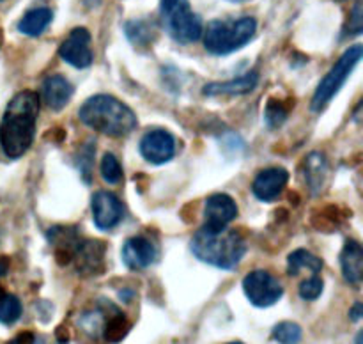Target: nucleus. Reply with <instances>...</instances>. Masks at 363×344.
I'll return each instance as SVG.
<instances>
[{
    "label": "nucleus",
    "instance_id": "1",
    "mask_svg": "<svg viewBox=\"0 0 363 344\" xmlns=\"http://www.w3.org/2000/svg\"><path fill=\"white\" fill-rule=\"evenodd\" d=\"M39 116V96L34 91H21L11 98L0 121V148L11 160L23 156L35 137Z\"/></svg>",
    "mask_w": 363,
    "mask_h": 344
},
{
    "label": "nucleus",
    "instance_id": "2",
    "mask_svg": "<svg viewBox=\"0 0 363 344\" xmlns=\"http://www.w3.org/2000/svg\"><path fill=\"white\" fill-rule=\"evenodd\" d=\"M78 117L85 126L108 137H126L137 128L133 110L110 94H96L85 99Z\"/></svg>",
    "mask_w": 363,
    "mask_h": 344
},
{
    "label": "nucleus",
    "instance_id": "3",
    "mask_svg": "<svg viewBox=\"0 0 363 344\" xmlns=\"http://www.w3.org/2000/svg\"><path fill=\"white\" fill-rule=\"evenodd\" d=\"M191 252L199 261L220 270H233L247 254V241L236 229L209 231L206 227L191 238Z\"/></svg>",
    "mask_w": 363,
    "mask_h": 344
},
{
    "label": "nucleus",
    "instance_id": "4",
    "mask_svg": "<svg viewBox=\"0 0 363 344\" xmlns=\"http://www.w3.org/2000/svg\"><path fill=\"white\" fill-rule=\"evenodd\" d=\"M257 30V21L252 16L240 20H213L209 21L204 35V46L213 55H229L254 39Z\"/></svg>",
    "mask_w": 363,
    "mask_h": 344
},
{
    "label": "nucleus",
    "instance_id": "5",
    "mask_svg": "<svg viewBox=\"0 0 363 344\" xmlns=\"http://www.w3.org/2000/svg\"><path fill=\"white\" fill-rule=\"evenodd\" d=\"M160 13L165 30L177 43H195L202 38V21L188 0H162Z\"/></svg>",
    "mask_w": 363,
    "mask_h": 344
},
{
    "label": "nucleus",
    "instance_id": "6",
    "mask_svg": "<svg viewBox=\"0 0 363 344\" xmlns=\"http://www.w3.org/2000/svg\"><path fill=\"white\" fill-rule=\"evenodd\" d=\"M362 55H363L362 45L350 46V48L340 55V59L337 60L335 66H333L332 70L326 73V77L319 82L318 89H315L311 101L312 112H323V110L328 106V103L339 94L342 85L346 84L350 74L353 73L357 64L362 60Z\"/></svg>",
    "mask_w": 363,
    "mask_h": 344
},
{
    "label": "nucleus",
    "instance_id": "7",
    "mask_svg": "<svg viewBox=\"0 0 363 344\" xmlns=\"http://www.w3.org/2000/svg\"><path fill=\"white\" fill-rule=\"evenodd\" d=\"M243 291L255 307H272L282 298L284 287L277 277L266 270H254L243 279Z\"/></svg>",
    "mask_w": 363,
    "mask_h": 344
},
{
    "label": "nucleus",
    "instance_id": "8",
    "mask_svg": "<svg viewBox=\"0 0 363 344\" xmlns=\"http://www.w3.org/2000/svg\"><path fill=\"white\" fill-rule=\"evenodd\" d=\"M59 55L64 62L71 64L73 67L84 70L92 64L91 50V32L85 27H77L69 32L66 39L60 43Z\"/></svg>",
    "mask_w": 363,
    "mask_h": 344
},
{
    "label": "nucleus",
    "instance_id": "9",
    "mask_svg": "<svg viewBox=\"0 0 363 344\" xmlns=\"http://www.w3.org/2000/svg\"><path fill=\"white\" fill-rule=\"evenodd\" d=\"M140 155L152 165L170 162L176 155V138L167 130H151L142 137Z\"/></svg>",
    "mask_w": 363,
    "mask_h": 344
},
{
    "label": "nucleus",
    "instance_id": "10",
    "mask_svg": "<svg viewBox=\"0 0 363 344\" xmlns=\"http://www.w3.org/2000/svg\"><path fill=\"white\" fill-rule=\"evenodd\" d=\"M238 216V206L234 199L227 194L209 195L204 206V226L209 231L227 229Z\"/></svg>",
    "mask_w": 363,
    "mask_h": 344
},
{
    "label": "nucleus",
    "instance_id": "11",
    "mask_svg": "<svg viewBox=\"0 0 363 344\" xmlns=\"http://www.w3.org/2000/svg\"><path fill=\"white\" fill-rule=\"evenodd\" d=\"M106 245L99 240H84L74 250L73 261L77 262V272L82 277L101 275L105 272Z\"/></svg>",
    "mask_w": 363,
    "mask_h": 344
},
{
    "label": "nucleus",
    "instance_id": "12",
    "mask_svg": "<svg viewBox=\"0 0 363 344\" xmlns=\"http://www.w3.org/2000/svg\"><path fill=\"white\" fill-rule=\"evenodd\" d=\"M92 220L101 231H110L123 218V204L112 192H96L92 197Z\"/></svg>",
    "mask_w": 363,
    "mask_h": 344
},
{
    "label": "nucleus",
    "instance_id": "13",
    "mask_svg": "<svg viewBox=\"0 0 363 344\" xmlns=\"http://www.w3.org/2000/svg\"><path fill=\"white\" fill-rule=\"evenodd\" d=\"M121 255L130 270H145L156 261L158 250L156 245L145 236H133L124 241Z\"/></svg>",
    "mask_w": 363,
    "mask_h": 344
},
{
    "label": "nucleus",
    "instance_id": "14",
    "mask_svg": "<svg viewBox=\"0 0 363 344\" xmlns=\"http://www.w3.org/2000/svg\"><path fill=\"white\" fill-rule=\"evenodd\" d=\"M289 181V172L282 167H269L261 170L252 183V192L262 202H272L282 194Z\"/></svg>",
    "mask_w": 363,
    "mask_h": 344
},
{
    "label": "nucleus",
    "instance_id": "15",
    "mask_svg": "<svg viewBox=\"0 0 363 344\" xmlns=\"http://www.w3.org/2000/svg\"><path fill=\"white\" fill-rule=\"evenodd\" d=\"M43 101L46 103V106L55 112L62 110L64 106L69 103V99L73 98V85L69 80L62 77V74H50L43 82Z\"/></svg>",
    "mask_w": 363,
    "mask_h": 344
},
{
    "label": "nucleus",
    "instance_id": "16",
    "mask_svg": "<svg viewBox=\"0 0 363 344\" xmlns=\"http://www.w3.org/2000/svg\"><path fill=\"white\" fill-rule=\"evenodd\" d=\"M259 84V73L257 71H248V73L241 74V77L233 78V80L225 82H211V84L204 85L206 96H241L248 94L254 91Z\"/></svg>",
    "mask_w": 363,
    "mask_h": 344
},
{
    "label": "nucleus",
    "instance_id": "17",
    "mask_svg": "<svg viewBox=\"0 0 363 344\" xmlns=\"http://www.w3.org/2000/svg\"><path fill=\"white\" fill-rule=\"evenodd\" d=\"M340 266L346 282L358 286L363 279V248L357 240H347L340 252Z\"/></svg>",
    "mask_w": 363,
    "mask_h": 344
},
{
    "label": "nucleus",
    "instance_id": "18",
    "mask_svg": "<svg viewBox=\"0 0 363 344\" xmlns=\"http://www.w3.org/2000/svg\"><path fill=\"white\" fill-rule=\"evenodd\" d=\"M48 240L53 245L55 259L59 265H67V262L73 261L74 250L80 243L77 231L69 229V227H53L48 231Z\"/></svg>",
    "mask_w": 363,
    "mask_h": 344
},
{
    "label": "nucleus",
    "instance_id": "19",
    "mask_svg": "<svg viewBox=\"0 0 363 344\" xmlns=\"http://www.w3.org/2000/svg\"><path fill=\"white\" fill-rule=\"evenodd\" d=\"M305 179H307L308 188L314 195L321 194L325 188L326 177H328V160L323 152L314 151L305 158Z\"/></svg>",
    "mask_w": 363,
    "mask_h": 344
},
{
    "label": "nucleus",
    "instance_id": "20",
    "mask_svg": "<svg viewBox=\"0 0 363 344\" xmlns=\"http://www.w3.org/2000/svg\"><path fill=\"white\" fill-rule=\"evenodd\" d=\"M52 9H48V7H35V9H30L28 13L23 14V18L18 23V30L21 34L35 38V35H41L46 30V27L52 23Z\"/></svg>",
    "mask_w": 363,
    "mask_h": 344
},
{
    "label": "nucleus",
    "instance_id": "21",
    "mask_svg": "<svg viewBox=\"0 0 363 344\" xmlns=\"http://www.w3.org/2000/svg\"><path fill=\"white\" fill-rule=\"evenodd\" d=\"M131 323L123 312L116 311L112 312V316L105 319V325H103V337H105L106 343L117 344L124 339V337L130 333Z\"/></svg>",
    "mask_w": 363,
    "mask_h": 344
},
{
    "label": "nucleus",
    "instance_id": "22",
    "mask_svg": "<svg viewBox=\"0 0 363 344\" xmlns=\"http://www.w3.org/2000/svg\"><path fill=\"white\" fill-rule=\"evenodd\" d=\"M308 268L311 272L319 273L323 270V259L314 255L312 252L305 250V248H298L293 254L287 257V273L289 275H298L300 270Z\"/></svg>",
    "mask_w": 363,
    "mask_h": 344
},
{
    "label": "nucleus",
    "instance_id": "23",
    "mask_svg": "<svg viewBox=\"0 0 363 344\" xmlns=\"http://www.w3.org/2000/svg\"><path fill=\"white\" fill-rule=\"evenodd\" d=\"M21 301L20 298L11 293L0 294V323L2 325H14L21 316Z\"/></svg>",
    "mask_w": 363,
    "mask_h": 344
},
{
    "label": "nucleus",
    "instance_id": "24",
    "mask_svg": "<svg viewBox=\"0 0 363 344\" xmlns=\"http://www.w3.org/2000/svg\"><path fill=\"white\" fill-rule=\"evenodd\" d=\"M301 335H303L301 326L293 321H282L272 330V337L279 344H300Z\"/></svg>",
    "mask_w": 363,
    "mask_h": 344
},
{
    "label": "nucleus",
    "instance_id": "25",
    "mask_svg": "<svg viewBox=\"0 0 363 344\" xmlns=\"http://www.w3.org/2000/svg\"><path fill=\"white\" fill-rule=\"evenodd\" d=\"M124 30H126L128 39H130V41L137 46L147 45L152 38V27H149L147 21H144V20L128 21L126 27H124Z\"/></svg>",
    "mask_w": 363,
    "mask_h": 344
},
{
    "label": "nucleus",
    "instance_id": "26",
    "mask_svg": "<svg viewBox=\"0 0 363 344\" xmlns=\"http://www.w3.org/2000/svg\"><path fill=\"white\" fill-rule=\"evenodd\" d=\"M289 109L280 99H269L264 109V121L269 128H280L287 121Z\"/></svg>",
    "mask_w": 363,
    "mask_h": 344
},
{
    "label": "nucleus",
    "instance_id": "27",
    "mask_svg": "<svg viewBox=\"0 0 363 344\" xmlns=\"http://www.w3.org/2000/svg\"><path fill=\"white\" fill-rule=\"evenodd\" d=\"M101 177L105 179V183L108 184H117L123 179V167H121L119 160L112 155V152H106L101 160Z\"/></svg>",
    "mask_w": 363,
    "mask_h": 344
},
{
    "label": "nucleus",
    "instance_id": "28",
    "mask_svg": "<svg viewBox=\"0 0 363 344\" xmlns=\"http://www.w3.org/2000/svg\"><path fill=\"white\" fill-rule=\"evenodd\" d=\"M323 289H325V282H323L321 277L314 275L300 284V289H298V293H300V296L303 298V300L312 301V300H318V298L321 296Z\"/></svg>",
    "mask_w": 363,
    "mask_h": 344
},
{
    "label": "nucleus",
    "instance_id": "29",
    "mask_svg": "<svg viewBox=\"0 0 363 344\" xmlns=\"http://www.w3.org/2000/svg\"><path fill=\"white\" fill-rule=\"evenodd\" d=\"M362 30H363V11H362V2L358 0V2L354 4L353 11H351L350 20H347L346 34L358 35L362 34Z\"/></svg>",
    "mask_w": 363,
    "mask_h": 344
},
{
    "label": "nucleus",
    "instance_id": "30",
    "mask_svg": "<svg viewBox=\"0 0 363 344\" xmlns=\"http://www.w3.org/2000/svg\"><path fill=\"white\" fill-rule=\"evenodd\" d=\"M7 344H41V343H39L38 337H35L32 332H21Z\"/></svg>",
    "mask_w": 363,
    "mask_h": 344
},
{
    "label": "nucleus",
    "instance_id": "31",
    "mask_svg": "<svg viewBox=\"0 0 363 344\" xmlns=\"http://www.w3.org/2000/svg\"><path fill=\"white\" fill-rule=\"evenodd\" d=\"M362 316H363V305L360 304V301H357V304L351 307L350 318H351V321H360Z\"/></svg>",
    "mask_w": 363,
    "mask_h": 344
},
{
    "label": "nucleus",
    "instance_id": "32",
    "mask_svg": "<svg viewBox=\"0 0 363 344\" xmlns=\"http://www.w3.org/2000/svg\"><path fill=\"white\" fill-rule=\"evenodd\" d=\"M7 270H9V261L6 257H0V279L6 275Z\"/></svg>",
    "mask_w": 363,
    "mask_h": 344
},
{
    "label": "nucleus",
    "instance_id": "33",
    "mask_svg": "<svg viewBox=\"0 0 363 344\" xmlns=\"http://www.w3.org/2000/svg\"><path fill=\"white\" fill-rule=\"evenodd\" d=\"M362 340H363V332H358L357 343H354V344H362Z\"/></svg>",
    "mask_w": 363,
    "mask_h": 344
},
{
    "label": "nucleus",
    "instance_id": "34",
    "mask_svg": "<svg viewBox=\"0 0 363 344\" xmlns=\"http://www.w3.org/2000/svg\"><path fill=\"white\" fill-rule=\"evenodd\" d=\"M229 2H234V4H240V2H245V0H229Z\"/></svg>",
    "mask_w": 363,
    "mask_h": 344
},
{
    "label": "nucleus",
    "instance_id": "35",
    "mask_svg": "<svg viewBox=\"0 0 363 344\" xmlns=\"http://www.w3.org/2000/svg\"><path fill=\"white\" fill-rule=\"evenodd\" d=\"M229 344H243V343H240V340H234V343H229Z\"/></svg>",
    "mask_w": 363,
    "mask_h": 344
},
{
    "label": "nucleus",
    "instance_id": "36",
    "mask_svg": "<svg viewBox=\"0 0 363 344\" xmlns=\"http://www.w3.org/2000/svg\"><path fill=\"white\" fill-rule=\"evenodd\" d=\"M337 2H344V0H337Z\"/></svg>",
    "mask_w": 363,
    "mask_h": 344
}]
</instances>
